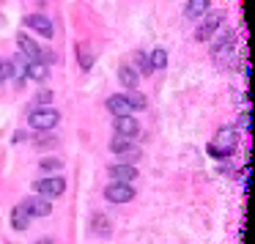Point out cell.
I'll return each mask as SVG.
<instances>
[{
    "label": "cell",
    "mask_w": 255,
    "mask_h": 244,
    "mask_svg": "<svg viewBox=\"0 0 255 244\" xmlns=\"http://www.w3.org/2000/svg\"><path fill=\"white\" fill-rule=\"evenodd\" d=\"M28 121H30V126L39 129V132H50V129L55 126L58 121H61V113L52 110V107H39V110L30 113Z\"/></svg>",
    "instance_id": "cell-1"
},
{
    "label": "cell",
    "mask_w": 255,
    "mask_h": 244,
    "mask_svg": "<svg viewBox=\"0 0 255 244\" xmlns=\"http://www.w3.org/2000/svg\"><path fill=\"white\" fill-rule=\"evenodd\" d=\"M222 22H225V14H222V11H206L203 14V22H200L198 33H195V39H198V41H209L211 36L222 28Z\"/></svg>",
    "instance_id": "cell-2"
},
{
    "label": "cell",
    "mask_w": 255,
    "mask_h": 244,
    "mask_svg": "<svg viewBox=\"0 0 255 244\" xmlns=\"http://www.w3.org/2000/svg\"><path fill=\"white\" fill-rule=\"evenodd\" d=\"M36 195H41V198H58V195H63V189H66V181H63L61 176H52V178H39V181L33 184Z\"/></svg>",
    "instance_id": "cell-3"
},
{
    "label": "cell",
    "mask_w": 255,
    "mask_h": 244,
    "mask_svg": "<svg viewBox=\"0 0 255 244\" xmlns=\"http://www.w3.org/2000/svg\"><path fill=\"white\" fill-rule=\"evenodd\" d=\"M105 198L110 203H129V200H134V187L132 184H124V181H113L105 189Z\"/></svg>",
    "instance_id": "cell-4"
},
{
    "label": "cell",
    "mask_w": 255,
    "mask_h": 244,
    "mask_svg": "<svg viewBox=\"0 0 255 244\" xmlns=\"http://www.w3.org/2000/svg\"><path fill=\"white\" fill-rule=\"evenodd\" d=\"M22 209L28 211L30 217H50L52 206H50V200H47V198H41V195H33V198H25Z\"/></svg>",
    "instance_id": "cell-5"
},
{
    "label": "cell",
    "mask_w": 255,
    "mask_h": 244,
    "mask_svg": "<svg viewBox=\"0 0 255 244\" xmlns=\"http://www.w3.org/2000/svg\"><path fill=\"white\" fill-rule=\"evenodd\" d=\"M233 145H236V132L233 129H220L214 134V143H211V154H222V151L228 154Z\"/></svg>",
    "instance_id": "cell-6"
},
{
    "label": "cell",
    "mask_w": 255,
    "mask_h": 244,
    "mask_svg": "<svg viewBox=\"0 0 255 244\" xmlns=\"http://www.w3.org/2000/svg\"><path fill=\"white\" fill-rule=\"evenodd\" d=\"M137 132H140L137 118H132V116H118L116 118V134L118 137H134Z\"/></svg>",
    "instance_id": "cell-7"
},
{
    "label": "cell",
    "mask_w": 255,
    "mask_h": 244,
    "mask_svg": "<svg viewBox=\"0 0 255 244\" xmlns=\"http://www.w3.org/2000/svg\"><path fill=\"white\" fill-rule=\"evenodd\" d=\"M17 47H19V55L28 58V61H39V58H41V47L36 44L30 36H19V39H17Z\"/></svg>",
    "instance_id": "cell-8"
},
{
    "label": "cell",
    "mask_w": 255,
    "mask_h": 244,
    "mask_svg": "<svg viewBox=\"0 0 255 244\" xmlns=\"http://www.w3.org/2000/svg\"><path fill=\"white\" fill-rule=\"evenodd\" d=\"M107 110L113 113V116H132V105H129V99L124 94H116V96H110L107 99Z\"/></svg>",
    "instance_id": "cell-9"
},
{
    "label": "cell",
    "mask_w": 255,
    "mask_h": 244,
    "mask_svg": "<svg viewBox=\"0 0 255 244\" xmlns=\"http://www.w3.org/2000/svg\"><path fill=\"white\" fill-rule=\"evenodd\" d=\"M25 25H28V28H33L36 33L47 36V39L52 36V22L47 17H41V14H30V17H25Z\"/></svg>",
    "instance_id": "cell-10"
},
{
    "label": "cell",
    "mask_w": 255,
    "mask_h": 244,
    "mask_svg": "<svg viewBox=\"0 0 255 244\" xmlns=\"http://www.w3.org/2000/svg\"><path fill=\"white\" fill-rule=\"evenodd\" d=\"M110 178H113V181L132 184L134 178H137V167H132V165H113L110 167Z\"/></svg>",
    "instance_id": "cell-11"
},
{
    "label": "cell",
    "mask_w": 255,
    "mask_h": 244,
    "mask_svg": "<svg viewBox=\"0 0 255 244\" xmlns=\"http://www.w3.org/2000/svg\"><path fill=\"white\" fill-rule=\"evenodd\" d=\"M28 58H22V55H17V58H11L8 61V72H11V77L14 80H25L28 77Z\"/></svg>",
    "instance_id": "cell-12"
},
{
    "label": "cell",
    "mask_w": 255,
    "mask_h": 244,
    "mask_svg": "<svg viewBox=\"0 0 255 244\" xmlns=\"http://www.w3.org/2000/svg\"><path fill=\"white\" fill-rule=\"evenodd\" d=\"M118 80H121V85H127V88H132V91H137L140 74L134 72L132 66H121V69H118Z\"/></svg>",
    "instance_id": "cell-13"
},
{
    "label": "cell",
    "mask_w": 255,
    "mask_h": 244,
    "mask_svg": "<svg viewBox=\"0 0 255 244\" xmlns=\"http://www.w3.org/2000/svg\"><path fill=\"white\" fill-rule=\"evenodd\" d=\"M30 220H33V217H30L28 211L22 209V206H17V209L11 211V225H14V231H28Z\"/></svg>",
    "instance_id": "cell-14"
},
{
    "label": "cell",
    "mask_w": 255,
    "mask_h": 244,
    "mask_svg": "<svg viewBox=\"0 0 255 244\" xmlns=\"http://www.w3.org/2000/svg\"><path fill=\"white\" fill-rule=\"evenodd\" d=\"M209 6H211V0H189V3H187V8H184V14H187L189 19L203 17V14L209 11Z\"/></svg>",
    "instance_id": "cell-15"
},
{
    "label": "cell",
    "mask_w": 255,
    "mask_h": 244,
    "mask_svg": "<svg viewBox=\"0 0 255 244\" xmlns=\"http://www.w3.org/2000/svg\"><path fill=\"white\" fill-rule=\"evenodd\" d=\"M28 77L30 80H47L50 77V66H47V63H41V61H30L28 63Z\"/></svg>",
    "instance_id": "cell-16"
},
{
    "label": "cell",
    "mask_w": 255,
    "mask_h": 244,
    "mask_svg": "<svg viewBox=\"0 0 255 244\" xmlns=\"http://www.w3.org/2000/svg\"><path fill=\"white\" fill-rule=\"evenodd\" d=\"M91 228H94V233H99L102 239H107L110 236V220H107L105 214H94V220H91Z\"/></svg>",
    "instance_id": "cell-17"
},
{
    "label": "cell",
    "mask_w": 255,
    "mask_h": 244,
    "mask_svg": "<svg viewBox=\"0 0 255 244\" xmlns=\"http://www.w3.org/2000/svg\"><path fill=\"white\" fill-rule=\"evenodd\" d=\"M148 61H151V69H165L167 66V52L162 50V47H156V50L148 55Z\"/></svg>",
    "instance_id": "cell-18"
},
{
    "label": "cell",
    "mask_w": 255,
    "mask_h": 244,
    "mask_svg": "<svg viewBox=\"0 0 255 244\" xmlns=\"http://www.w3.org/2000/svg\"><path fill=\"white\" fill-rule=\"evenodd\" d=\"M129 105H132V110H143L145 105H148V99H145V94H140V91H132V96H127Z\"/></svg>",
    "instance_id": "cell-19"
},
{
    "label": "cell",
    "mask_w": 255,
    "mask_h": 244,
    "mask_svg": "<svg viewBox=\"0 0 255 244\" xmlns=\"http://www.w3.org/2000/svg\"><path fill=\"white\" fill-rule=\"evenodd\" d=\"M134 58H137V69H140L137 74H151V72H154V69H151V61H148V55H145V52H140V50H137V55H134Z\"/></svg>",
    "instance_id": "cell-20"
},
{
    "label": "cell",
    "mask_w": 255,
    "mask_h": 244,
    "mask_svg": "<svg viewBox=\"0 0 255 244\" xmlns=\"http://www.w3.org/2000/svg\"><path fill=\"white\" fill-rule=\"evenodd\" d=\"M110 148L116 151V154H127V151H129V137H118V134H116Z\"/></svg>",
    "instance_id": "cell-21"
},
{
    "label": "cell",
    "mask_w": 255,
    "mask_h": 244,
    "mask_svg": "<svg viewBox=\"0 0 255 244\" xmlns=\"http://www.w3.org/2000/svg\"><path fill=\"white\" fill-rule=\"evenodd\" d=\"M231 44H233V30H228V33L220 39V44H214V50H211V52H214V55H220V52L225 50V47H231Z\"/></svg>",
    "instance_id": "cell-22"
},
{
    "label": "cell",
    "mask_w": 255,
    "mask_h": 244,
    "mask_svg": "<svg viewBox=\"0 0 255 244\" xmlns=\"http://www.w3.org/2000/svg\"><path fill=\"white\" fill-rule=\"evenodd\" d=\"M39 167L44 173H52V170H61V159H41Z\"/></svg>",
    "instance_id": "cell-23"
},
{
    "label": "cell",
    "mask_w": 255,
    "mask_h": 244,
    "mask_svg": "<svg viewBox=\"0 0 255 244\" xmlns=\"http://www.w3.org/2000/svg\"><path fill=\"white\" fill-rule=\"evenodd\" d=\"M250 121H253V116H250V110L239 116V126H242V129H247V132H250V126H253V123H250Z\"/></svg>",
    "instance_id": "cell-24"
},
{
    "label": "cell",
    "mask_w": 255,
    "mask_h": 244,
    "mask_svg": "<svg viewBox=\"0 0 255 244\" xmlns=\"http://www.w3.org/2000/svg\"><path fill=\"white\" fill-rule=\"evenodd\" d=\"M80 66H83V69H91V55L85 52V47H80Z\"/></svg>",
    "instance_id": "cell-25"
},
{
    "label": "cell",
    "mask_w": 255,
    "mask_h": 244,
    "mask_svg": "<svg viewBox=\"0 0 255 244\" xmlns=\"http://www.w3.org/2000/svg\"><path fill=\"white\" fill-rule=\"evenodd\" d=\"M36 102H39V105H47V102H52V91H39V94H36Z\"/></svg>",
    "instance_id": "cell-26"
},
{
    "label": "cell",
    "mask_w": 255,
    "mask_h": 244,
    "mask_svg": "<svg viewBox=\"0 0 255 244\" xmlns=\"http://www.w3.org/2000/svg\"><path fill=\"white\" fill-rule=\"evenodd\" d=\"M39 244H52V242H50V239H44V242H39Z\"/></svg>",
    "instance_id": "cell-27"
},
{
    "label": "cell",
    "mask_w": 255,
    "mask_h": 244,
    "mask_svg": "<svg viewBox=\"0 0 255 244\" xmlns=\"http://www.w3.org/2000/svg\"><path fill=\"white\" fill-rule=\"evenodd\" d=\"M0 66H3V61H0ZM0 80H3V77H0Z\"/></svg>",
    "instance_id": "cell-28"
}]
</instances>
